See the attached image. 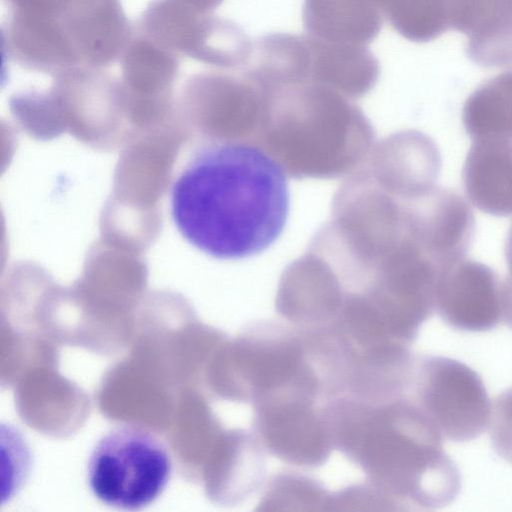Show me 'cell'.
<instances>
[{"label": "cell", "mask_w": 512, "mask_h": 512, "mask_svg": "<svg viewBox=\"0 0 512 512\" xmlns=\"http://www.w3.org/2000/svg\"><path fill=\"white\" fill-rule=\"evenodd\" d=\"M414 401L443 438L470 441L489 427L492 403L480 376L466 364L430 356L417 364Z\"/></svg>", "instance_id": "8"}, {"label": "cell", "mask_w": 512, "mask_h": 512, "mask_svg": "<svg viewBox=\"0 0 512 512\" xmlns=\"http://www.w3.org/2000/svg\"><path fill=\"white\" fill-rule=\"evenodd\" d=\"M411 214L416 239L439 271L465 257L475 218L459 194L436 186L412 199Z\"/></svg>", "instance_id": "10"}, {"label": "cell", "mask_w": 512, "mask_h": 512, "mask_svg": "<svg viewBox=\"0 0 512 512\" xmlns=\"http://www.w3.org/2000/svg\"><path fill=\"white\" fill-rule=\"evenodd\" d=\"M383 13L391 26L412 42H429L451 29L446 0H387Z\"/></svg>", "instance_id": "17"}, {"label": "cell", "mask_w": 512, "mask_h": 512, "mask_svg": "<svg viewBox=\"0 0 512 512\" xmlns=\"http://www.w3.org/2000/svg\"><path fill=\"white\" fill-rule=\"evenodd\" d=\"M498 0H446L451 29L469 35Z\"/></svg>", "instance_id": "21"}, {"label": "cell", "mask_w": 512, "mask_h": 512, "mask_svg": "<svg viewBox=\"0 0 512 512\" xmlns=\"http://www.w3.org/2000/svg\"><path fill=\"white\" fill-rule=\"evenodd\" d=\"M58 18L79 63L88 67L113 63L130 42L119 0H67Z\"/></svg>", "instance_id": "11"}, {"label": "cell", "mask_w": 512, "mask_h": 512, "mask_svg": "<svg viewBox=\"0 0 512 512\" xmlns=\"http://www.w3.org/2000/svg\"><path fill=\"white\" fill-rule=\"evenodd\" d=\"M327 399L304 391L271 394L253 402L252 425L266 452L298 467L323 465L335 448Z\"/></svg>", "instance_id": "7"}, {"label": "cell", "mask_w": 512, "mask_h": 512, "mask_svg": "<svg viewBox=\"0 0 512 512\" xmlns=\"http://www.w3.org/2000/svg\"><path fill=\"white\" fill-rule=\"evenodd\" d=\"M172 470L165 444L134 425L114 427L92 449L87 482L101 502L122 510L150 505L164 491Z\"/></svg>", "instance_id": "4"}, {"label": "cell", "mask_w": 512, "mask_h": 512, "mask_svg": "<svg viewBox=\"0 0 512 512\" xmlns=\"http://www.w3.org/2000/svg\"><path fill=\"white\" fill-rule=\"evenodd\" d=\"M325 407L335 448L398 510L438 509L458 495L459 470L414 400L337 396Z\"/></svg>", "instance_id": "2"}, {"label": "cell", "mask_w": 512, "mask_h": 512, "mask_svg": "<svg viewBox=\"0 0 512 512\" xmlns=\"http://www.w3.org/2000/svg\"><path fill=\"white\" fill-rule=\"evenodd\" d=\"M470 202L498 217L512 215V139H474L463 167Z\"/></svg>", "instance_id": "13"}, {"label": "cell", "mask_w": 512, "mask_h": 512, "mask_svg": "<svg viewBox=\"0 0 512 512\" xmlns=\"http://www.w3.org/2000/svg\"><path fill=\"white\" fill-rule=\"evenodd\" d=\"M287 174L262 148L213 139L187 161L171 188V215L184 239L223 260L261 253L289 213Z\"/></svg>", "instance_id": "1"}, {"label": "cell", "mask_w": 512, "mask_h": 512, "mask_svg": "<svg viewBox=\"0 0 512 512\" xmlns=\"http://www.w3.org/2000/svg\"><path fill=\"white\" fill-rule=\"evenodd\" d=\"M184 3L199 9L201 11L211 12L216 8L223 0H181Z\"/></svg>", "instance_id": "24"}, {"label": "cell", "mask_w": 512, "mask_h": 512, "mask_svg": "<svg viewBox=\"0 0 512 512\" xmlns=\"http://www.w3.org/2000/svg\"><path fill=\"white\" fill-rule=\"evenodd\" d=\"M3 36L10 56L26 68L60 74L79 63L58 16L13 10Z\"/></svg>", "instance_id": "12"}, {"label": "cell", "mask_w": 512, "mask_h": 512, "mask_svg": "<svg viewBox=\"0 0 512 512\" xmlns=\"http://www.w3.org/2000/svg\"><path fill=\"white\" fill-rule=\"evenodd\" d=\"M141 35L199 62L243 69L253 41L231 20L196 9L181 0H152L139 23Z\"/></svg>", "instance_id": "6"}, {"label": "cell", "mask_w": 512, "mask_h": 512, "mask_svg": "<svg viewBox=\"0 0 512 512\" xmlns=\"http://www.w3.org/2000/svg\"><path fill=\"white\" fill-rule=\"evenodd\" d=\"M307 36L311 49L310 81L328 86L350 99L366 95L375 86L380 65L367 46L332 43Z\"/></svg>", "instance_id": "15"}, {"label": "cell", "mask_w": 512, "mask_h": 512, "mask_svg": "<svg viewBox=\"0 0 512 512\" xmlns=\"http://www.w3.org/2000/svg\"><path fill=\"white\" fill-rule=\"evenodd\" d=\"M232 352L229 392L236 400L252 404L270 394L295 390L326 396L303 336L290 325L251 324Z\"/></svg>", "instance_id": "5"}, {"label": "cell", "mask_w": 512, "mask_h": 512, "mask_svg": "<svg viewBox=\"0 0 512 512\" xmlns=\"http://www.w3.org/2000/svg\"><path fill=\"white\" fill-rule=\"evenodd\" d=\"M265 88L267 101L254 145L288 176L335 177L364 162L374 133L353 99L313 81Z\"/></svg>", "instance_id": "3"}, {"label": "cell", "mask_w": 512, "mask_h": 512, "mask_svg": "<svg viewBox=\"0 0 512 512\" xmlns=\"http://www.w3.org/2000/svg\"><path fill=\"white\" fill-rule=\"evenodd\" d=\"M376 1L379 3V5L381 6V8H383V5L385 4V2H386L387 0H376ZM382 10H383V9H382Z\"/></svg>", "instance_id": "25"}, {"label": "cell", "mask_w": 512, "mask_h": 512, "mask_svg": "<svg viewBox=\"0 0 512 512\" xmlns=\"http://www.w3.org/2000/svg\"><path fill=\"white\" fill-rule=\"evenodd\" d=\"M67 0H8L13 10L58 16Z\"/></svg>", "instance_id": "22"}, {"label": "cell", "mask_w": 512, "mask_h": 512, "mask_svg": "<svg viewBox=\"0 0 512 512\" xmlns=\"http://www.w3.org/2000/svg\"><path fill=\"white\" fill-rule=\"evenodd\" d=\"M178 66L177 54L143 35L130 40L121 55L123 75L134 84L170 81Z\"/></svg>", "instance_id": "19"}, {"label": "cell", "mask_w": 512, "mask_h": 512, "mask_svg": "<svg viewBox=\"0 0 512 512\" xmlns=\"http://www.w3.org/2000/svg\"><path fill=\"white\" fill-rule=\"evenodd\" d=\"M434 307L454 328L489 330L502 319L501 283L490 267L464 257L439 271Z\"/></svg>", "instance_id": "9"}, {"label": "cell", "mask_w": 512, "mask_h": 512, "mask_svg": "<svg viewBox=\"0 0 512 512\" xmlns=\"http://www.w3.org/2000/svg\"><path fill=\"white\" fill-rule=\"evenodd\" d=\"M334 494L322 483L297 471L280 472L268 482L261 510H332Z\"/></svg>", "instance_id": "18"}, {"label": "cell", "mask_w": 512, "mask_h": 512, "mask_svg": "<svg viewBox=\"0 0 512 512\" xmlns=\"http://www.w3.org/2000/svg\"><path fill=\"white\" fill-rule=\"evenodd\" d=\"M462 121L473 140L512 139V70L484 81L469 95Z\"/></svg>", "instance_id": "16"}, {"label": "cell", "mask_w": 512, "mask_h": 512, "mask_svg": "<svg viewBox=\"0 0 512 512\" xmlns=\"http://www.w3.org/2000/svg\"><path fill=\"white\" fill-rule=\"evenodd\" d=\"M489 426L494 450L512 464V387L493 402Z\"/></svg>", "instance_id": "20"}, {"label": "cell", "mask_w": 512, "mask_h": 512, "mask_svg": "<svg viewBox=\"0 0 512 512\" xmlns=\"http://www.w3.org/2000/svg\"><path fill=\"white\" fill-rule=\"evenodd\" d=\"M376 0H304L302 20L307 35L332 43L367 46L383 26Z\"/></svg>", "instance_id": "14"}, {"label": "cell", "mask_w": 512, "mask_h": 512, "mask_svg": "<svg viewBox=\"0 0 512 512\" xmlns=\"http://www.w3.org/2000/svg\"><path fill=\"white\" fill-rule=\"evenodd\" d=\"M505 258L508 266V274L501 283V291L503 296L512 302V224L505 242Z\"/></svg>", "instance_id": "23"}]
</instances>
